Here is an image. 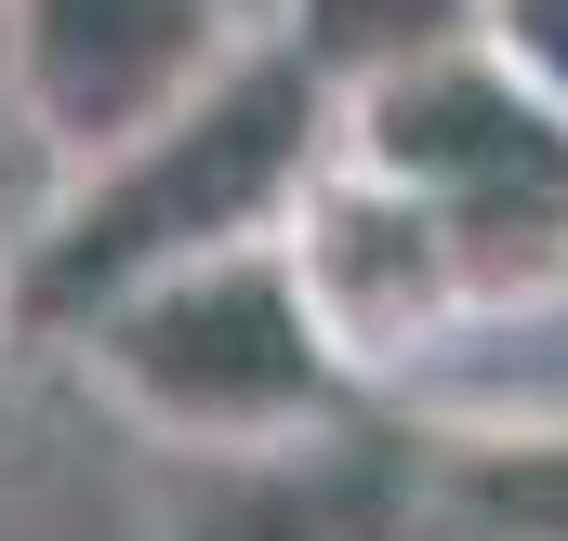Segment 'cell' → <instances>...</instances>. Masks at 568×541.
<instances>
[{"instance_id": "cell-1", "label": "cell", "mask_w": 568, "mask_h": 541, "mask_svg": "<svg viewBox=\"0 0 568 541\" xmlns=\"http://www.w3.org/2000/svg\"><path fill=\"white\" fill-rule=\"evenodd\" d=\"M331 120H344V93L291 40H265L239 80H212L133 159H106L80 185H40V212L13 225V330L67 357L106 304H133V290H159L185 265L291 238L304 185L331 172Z\"/></svg>"}, {"instance_id": "cell-5", "label": "cell", "mask_w": 568, "mask_h": 541, "mask_svg": "<svg viewBox=\"0 0 568 541\" xmlns=\"http://www.w3.org/2000/svg\"><path fill=\"white\" fill-rule=\"evenodd\" d=\"M410 541H568V422H449L397 462Z\"/></svg>"}, {"instance_id": "cell-7", "label": "cell", "mask_w": 568, "mask_h": 541, "mask_svg": "<svg viewBox=\"0 0 568 541\" xmlns=\"http://www.w3.org/2000/svg\"><path fill=\"white\" fill-rule=\"evenodd\" d=\"M476 53H489L529 106L568 120V0H476Z\"/></svg>"}, {"instance_id": "cell-4", "label": "cell", "mask_w": 568, "mask_h": 541, "mask_svg": "<svg viewBox=\"0 0 568 541\" xmlns=\"http://www.w3.org/2000/svg\"><path fill=\"white\" fill-rule=\"evenodd\" d=\"M291 277H304V304H317V330H331V357H344L357 397L436 384L449 344L489 317L476 252L449 238V212L371 185V172H344V159H331V172L304 185V212H291Z\"/></svg>"}, {"instance_id": "cell-2", "label": "cell", "mask_w": 568, "mask_h": 541, "mask_svg": "<svg viewBox=\"0 0 568 541\" xmlns=\"http://www.w3.org/2000/svg\"><path fill=\"white\" fill-rule=\"evenodd\" d=\"M67 370H80V397L106 422H133L145 449L212 462V476L317 462L344 436V409H357L317 304H304V277H291V238L185 265L159 290H133V304H106L67 344Z\"/></svg>"}, {"instance_id": "cell-9", "label": "cell", "mask_w": 568, "mask_h": 541, "mask_svg": "<svg viewBox=\"0 0 568 541\" xmlns=\"http://www.w3.org/2000/svg\"><path fill=\"white\" fill-rule=\"evenodd\" d=\"M0 133H13V0H0Z\"/></svg>"}, {"instance_id": "cell-8", "label": "cell", "mask_w": 568, "mask_h": 541, "mask_svg": "<svg viewBox=\"0 0 568 541\" xmlns=\"http://www.w3.org/2000/svg\"><path fill=\"white\" fill-rule=\"evenodd\" d=\"M27 330H13V225H0V357H13Z\"/></svg>"}, {"instance_id": "cell-6", "label": "cell", "mask_w": 568, "mask_h": 541, "mask_svg": "<svg viewBox=\"0 0 568 541\" xmlns=\"http://www.w3.org/2000/svg\"><path fill=\"white\" fill-rule=\"evenodd\" d=\"M278 40L331 80H397V67H436V53H476V0H278Z\"/></svg>"}, {"instance_id": "cell-3", "label": "cell", "mask_w": 568, "mask_h": 541, "mask_svg": "<svg viewBox=\"0 0 568 541\" xmlns=\"http://www.w3.org/2000/svg\"><path fill=\"white\" fill-rule=\"evenodd\" d=\"M278 27L252 0H13V133L40 185H80L145 133H172Z\"/></svg>"}]
</instances>
